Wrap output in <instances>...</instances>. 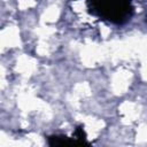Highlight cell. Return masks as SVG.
<instances>
[{"label": "cell", "instance_id": "obj_1", "mask_svg": "<svg viewBox=\"0 0 147 147\" xmlns=\"http://www.w3.org/2000/svg\"><path fill=\"white\" fill-rule=\"evenodd\" d=\"M90 2L95 14L117 24L127 21L132 13L131 0H90Z\"/></svg>", "mask_w": 147, "mask_h": 147}]
</instances>
